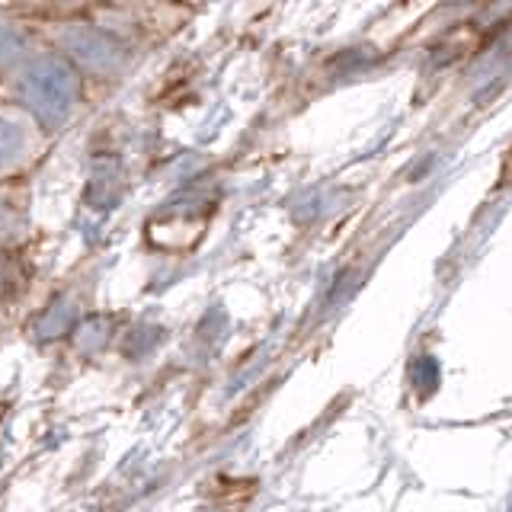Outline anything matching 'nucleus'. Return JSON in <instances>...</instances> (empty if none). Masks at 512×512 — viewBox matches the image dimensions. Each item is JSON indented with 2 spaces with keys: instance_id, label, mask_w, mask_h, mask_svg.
I'll use <instances>...</instances> for the list:
<instances>
[{
  "instance_id": "obj_2",
  "label": "nucleus",
  "mask_w": 512,
  "mask_h": 512,
  "mask_svg": "<svg viewBox=\"0 0 512 512\" xmlns=\"http://www.w3.org/2000/svg\"><path fill=\"white\" fill-rule=\"evenodd\" d=\"M32 151V128L23 116L0 112V173H10Z\"/></svg>"
},
{
  "instance_id": "obj_1",
  "label": "nucleus",
  "mask_w": 512,
  "mask_h": 512,
  "mask_svg": "<svg viewBox=\"0 0 512 512\" xmlns=\"http://www.w3.org/2000/svg\"><path fill=\"white\" fill-rule=\"evenodd\" d=\"M23 100L48 122H61L77 100V80L61 58H39L23 74Z\"/></svg>"
}]
</instances>
